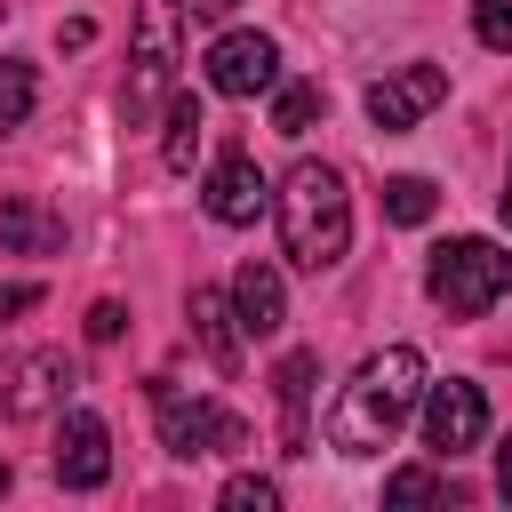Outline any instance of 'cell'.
<instances>
[{
    "label": "cell",
    "instance_id": "obj_1",
    "mask_svg": "<svg viewBox=\"0 0 512 512\" xmlns=\"http://www.w3.org/2000/svg\"><path fill=\"white\" fill-rule=\"evenodd\" d=\"M416 392H424V352H416V344H384V352H368V360L352 368V384L336 392V408H328V448H344V456H376V448L408 424Z\"/></svg>",
    "mask_w": 512,
    "mask_h": 512
},
{
    "label": "cell",
    "instance_id": "obj_2",
    "mask_svg": "<svg viewBox=\"0 0 512 512\" xmlns=\"http://www.w3.org/2000/svg\"><path fill=\"white\" fill-rule=\"evenodd\" d=\"M272 208H280V248H288L296 272H336L344 264V248H352V192H344V176L328 160H296L288 184L272 192Z\"/></svg>",
    "mask_w": 512,
    "mask_h": 512
},
{
    "label": "cell",
    "instance_id": "obj_3",
    "mask_svg": "<svg viewBox=\"0 0 512 512\" xmlns=\"http://www.w3.org/2000/svg\"><path fill=\"white\" fill-rule=\"evenodd\" d=\"M424 288L448 320H480V312H496V296H512V256L496 240H448V248H432Z\"/></svg>",
    "mask_w": 512,
    "mask_h": 512
},
{
    "label": "cell",
    "instance_id": "obj_4",
    "mask_svg": "<svg viewBox=\"0 0 512 512\" xmlns=\"http://www.w3.org/2000/svg\"><path fill=\"white\" fill-rule=\"evenodd\" d=\"M176 32H184L176 0H152L136 16V64H128V88H120V120L128 128H144L152 112H168V96H176Z\"/></svg>",
    "mask_w": 512,
    "mask_h": 512
},
{
    "label": "cell",
    "instance_id": "obj_5",
    "mask_svg": "<svg viewBox=\"0 0 512 512\" xmlns=\"http://www.w3.org/2000/svg\"><path fill=\"white\" fill-rule=\"evenodd\" d=\"M152 408H160V440H168V456H232V448H248V424H240L232 408H216V400H184L168 376H152Z\"/></svg>",
    "mask_w": 512,
    "mask_h": 512
},
{
    "label": "cell",
    "instance_id": "obj_6",
    "mask_svg": "<svg viewBox=\"0 0 512 512\" xmlns=\"http://www.w3.org/2000/svg\"><path fill=\"white\" fill-rule=\"evenodd\" d=\"M440 96H448V72H440V64H400V72H384V80L368 88V120H376L384 136H408Z\"/></svg>",
    "mask_w": 512,
    "mask_h": 512
},
{
    "label": "cell",
    "instance_id": "obj_7",
    "mask_svg": "<svg viewBox=\"0 0 512 512\" xmlns=\"http://www.w3.org/2000/svg\"><path fill=\"white\" fill-rule=\"evenodd\" d=\"M480 432H488V400H480V384L448 376V384L424 392V448L464 456V448H480Z\"/></svg>",
    "mask_w": 512,
    "mask_h": 512
},
{
    "label": "cell",
    "instance_id": "obj_8",
    "mask_svg": "<svg viewBox=\"0 0 512 512\" xmlns=\"http://www.w3.org/2000/svg\"><path fill=\"white\" fill-rule=\"evenodd\" d=\"M272 80H280V48L264 32H224L208 48V88L216 96H264Z\"/></svg>",
    "mask_w": 512,
    "mask_h": 512
},
{
    "label": "cell",
    "instance_id": "obj_9",
    "mask_svg": "<svg viewBox=\"0 0 512 512\" xmlns=\"http://www.w3.org/2000/svg\"><path fill=\"white\" fill-rule=\"evenodd\" d=\"M56 480L64 488H104L112 480V432L96 408H72L64 432H56Z\"/></svg>",
    "mask_w": 512,
    "mask_h": 512
},
{
    "label": "cell",
    "instance_id": "obj_10",
    "mask_svg": "<svg viewBox=\"0 0 512 512\" xmlns=\"http://www.w3.org/2000/svg\"><path fill=\"white\" fill-rule=\"evenodd\" d=\"M80 384V368L64 360V352H32V360H16L8 368V392H0V408L24 424V416H48V408H64V392Z\"/></svg>",
    "mask_w": 512,
    "mask_h": 512
},
{
    "label": "cell",
    "instance_id": "obj_11",
    "mask_svg": "<svg viewBox=\"0 0 512 512\" xmlns=\"http://www.w3.org/2000/svg\"><path fill=\"white\" fill-rule=\"evenodd\" d=\"M264 208H272L264 168H256L248 152H224V160L208 168V216H216V224H256Z\"/></svg>",
    "mask_w": 512,
    "mask_h": 512
},
{
    "label": "cell",
    "instance_id": "obj_12",
    "mask_svg": "<svg viewBox=\"0 0 512 512\" xmlns=\"http://www.w3.org/2000/svg\"><path fill=\"white\" fill-rule=\"evenodd\" d=\"M232 320H240V336H280V320H288V288H280V272L264 264V256H248L240 272H232Z\"/></svg>",
    "mask_w": 512,
    "mask_h": 512
},
{
    "label": "cell",
    "instance_id": "obj_13",
    "mask_svg": "<svg viewBox=\"0 0 512 512\" xmlns=\"http://www.w3.org/2000/svg\"><path fill=\"white\" fill-rule=\"evenodd\" d=\"M0 248H16V256H48V248H64V216H56L48 200L16 192V200H0Z\"/></svg>",
    "mask_w": 512,
    "mask_h": 512
},
{
    "label": "cell",
    "instance_id": "obj_14",
    "mask_svg": "<svg viewBox=\"0 0 512 512\" xmlns=\"http://www.w3.org/2000/svg\"><path fill=\"white\" fill-rule=\"evenodd\" d=\"M184 312H192V336H200V352H208L216 368H240V336H232L240 320H232V296H216V288H192V304H184Z\"/></svg>",
    "mask_w": 512,
    "mask_h": 512
},
{
    "label": "cell",
    "instance_id": "obj_15",
    "mask_svg": "<svg viewBox=\"0 0 512 512\" xmlns=\"http://www.w3.org/2000/svg\"><path fill=\"white\" fill-rule=\"evenodd\" d=\"M312 376H320V352H288L272 368V392L288 408V448H304V400H312Z\"/></svg>",
    "mask_w": 512,
    "mask_h": 512
},
{
    "label": "cell",
    "instance_id": "obj_16",
    "mask_svg": "<svg viewBox=\"0 0 512 512\" xmlns=\"http://www.w3.org/2000/svg\"><path fill=\"white\" fill-rule=\"evenodd\" d=\"M200 128H208V120H200V96H192V88H176V96H168V144H160V160H168L176 176L192 168V152H200Z\"/></svg>",
    "mask_w": 512,
    "mask_h": 512
},
{
    "label": "cell",
    "instance_id": "obj_17",
    "mask_svg": "<svg viewBox=\"0 0 512 512\" xmlns=\"http://www.w3.org/2000/svg\"><path fill=\"white\" fill-rule=\"evenodd\" d=\"M432 208H440L432 176H392V184H384V216H392V224H432Z\"/></svg>",
    "mask_w": 512,
    "mask_h": 512
},
{
    "label": "cell",
    "instance_id": "obj_18",
    "mask_svg": "<svg viewBox=\"0 0 512 512\" xmlns=\"http://www.w3.org/2000/svg\"><path fill=\"white\" fill-rule=\"evenodd\" d=\"M320 104H328V96H320V80H288V88H280V104H272V128H280V136H304V128L320 120Z\"/></svg>",
    "mask_w": 512,
    "mask_h": 512
},
{
    "label": "cell",
    "instance_id": "obj_19",
    "mask_svg": "<svg viewBox=\"0 0 512 512\" xmlns=\"http://www.w3.org/2000/svg\"><path fill=\"white\" fill-rule=\"evenodd\" d=\"M32 96H40V80H32V64H8V56H0V136L32 120Z\"/></svg>",
    "mask_w": 512,
    "mask_h": 512
},
{
    "label": "cell",
    "instance_id": "obj_20",
    "mask_svg": "<svg viewBox=\"0 0 512 512\" xmlns=\"http://www.w3.org/2000/svg\"><path fill=\"white\" fill-rule=\"evenodd\" d=\"M216 504H224V512H272V504H280V488H272L264 472H232Z\"/></svg>",
    "mask_w": 512,
    "mask_h": 512
},
{
    "label": "cell",
    "instance_id": "obj_21",
    "mask_svg": "<svg viewBox=\"0 0 512 512\" xmlns=\"http://www.w3.org/2000/svg\"><path fill=\"white\" fill-rule=\"evenodd\" d=\"M384 504H440V472H424V464L392 472V480H384Z\"/></svg>",
    "mask_w": 512,
    "mask_h": 512
},
{
    "label": "cell",
    "instance_id": "obj_22",
    "mask_svg": "<svg viewBox=\"0 0 512 512\" xmlns=\"http://www.w3.org/2000/svg\"><path fill=\"white\" fill-rule=\"evenodd\" d=\"M472 32H480L496 56H512V0H472Z\"/></svg>",
    "mask_w": 512,
    "mask_h": 512
},
{
    "label": "cell",
    "instance_id": "obj_23",
    "mask_svg": "<svg viewBox=\"0 0 512 512\" xmlns=\"http://www.w3.org/2000/svg\"><path fill=\"white\" fill-rule=\"evenodd\" d=\"M120 328H128V312H120L112 296H104V304H88V344H112Z\"/></svg>",
    "mask_w": 512,
    "mask_h": 512
},
{
    "label": "cell",
    "instance_id": "obj_24",
    "mask_svg": "<svg viewBox=\"0 0 512 512\" xmlns=\"http://www.w3.org/2000/svg\"><path fill=\"white\" fill-rule=\"evenodd\" d=\"M32 304H40V288H32V280H16V288H0V328H8L16 312H32Z\"/></svg>",
    "mask_w": 512,
    "mask_h": 512
},
{
    "label": "cell",
    "instance_id": "obj_25",
    "mask_svg": "<svg viewBox=\"0 0 512 512\" xmlns=\"http://www.w3.org/2000/svg\"><path fill=\"white\" fill-rule=\"evenodd\" d=\"M88 40H96V24H88V16H72V24H56V48H88Z\"/></svg>",
    "mask_w": 512,
    "mask_h": 512
},
{
    "label": "cell",
    "instance_id": "obj_26",
    "mask_svg": "<svg viewBox=\"0 0 512 512\" xmlns=\"http://www.w3.org/2000/svg\"><path fill=\"white\" fill-rule=\"evenodd\" d=\"M496 488H504V504H512V440L496 448Z\"/></svg>",
    "mask_w": 512,
    "mask_h": 512
},
{
    "label": "cell",
    "instance_id": "obj_27",
    "mask_svg": "<svg viewBox=\"0 0 512 512\" xmlns=\"http://www.w3.org/2000/svg\"><path fill=\"white\" fill-rule=\"evenodd\" d=\"M184 8H192V16H208V24H216V16H232V0H184Z\"/></svg>",
    "mask_w": 512,
    "mask_h": 512
},
{
    "label": "cell",
    "instance_id": "obj_28",
    "mask_svg": "<svg viewBox=\"0 0 512 512\" xmlns=\"http://www.w3.org/2000/svg\"><path fill=\"white\" fill-rule=\"evenodd\" d=\"M496 208H504V224H512V168H504V192H496Z\"/></svg>",
    "mask_w": 512,
    "mask_h": 512
},
{
    "label": "cell",
    "instance_id": "obj_29",
    "mask_svg": "<svg viewBox=\"0 0 512 512\" xmlns=\"http://www.w3.org/2000/svg\"><path fill=\"white\" fill-rule=\"evenodd\" d=\"M0 496H8V464H0Z\"/></svg>",
    "mask_w": 512,
    "mask_h": 512
}]
</instances>
